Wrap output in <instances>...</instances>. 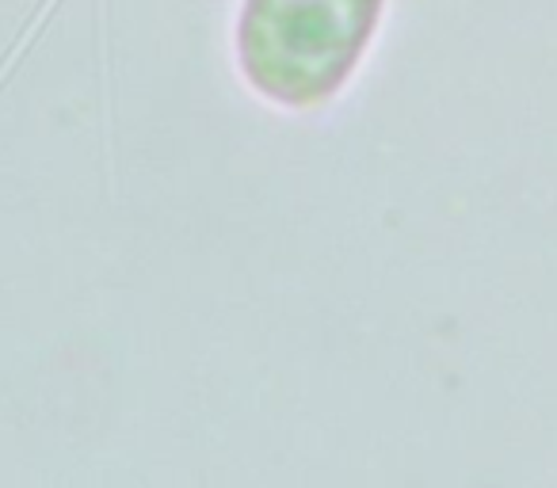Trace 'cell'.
Wrapping results in <instances>:
<instances>
[{"mask_svg": "<svg viewBox=\"0 0 557 488\" xmlns=\"http://www.w3.org/2000/svg\"><path fill=\"white\" fill-rule=\"evenodd\" d=\"M386 0H245L237 62L260 96L310 108L341 92Z\"/></svg>", "mask_w": 557, "mask_h": 488, "instance_id": "cell-1", "label": "cell"}]
</instances>
